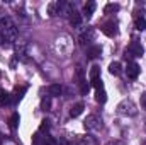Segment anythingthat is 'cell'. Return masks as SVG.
I'll use <instances>...</instances> for the list:
<instances>
[{
	"label": "cell",
	"instance_id": "cell-3",
	"mask_svg": "<svg viewBox=\"0 0 146 145\" xmlns=\"http://www.w3.org/2000/svg\"><path fill=\"white\" fill-rule=\"evenodd\" d=\"M143 53H145V48L141 46V43H138V41L134 39V41L129 44V48L126 50V55H124V56H126V58H127V56H143Z\"/></svg>",
	"mask_w": 146,
	"mask_h": 145
},
{
	"label": "cell",
	"instance_id": "cell-8",
	"mask_svg": "<svg viewBox=\"0 0 146 145\" xmlns=\"http://www.w3.org/2000/svg\"><path fill=\"white\" fill-rule=\"evenodd\" d=\"M95 7H97V5H95V2H87V3H85V7H83V15H85L87 19H90V17H92V14L95 12Z\"/></svg>",
	"mask_w": 146,
	"mask_h": 145
},
{
	"label": "cell",
	"instance_id": "cell-13",
	"mask_svg": "<svg viewBox=\"0 0 146 145\" xmlns=\"http://www.w3.org/2000/svg\"><path fill=\"white\" fill-rule=\"evenodd\" d=\"M95 101H97L99 104H104V103L107 101V94H106L104 89H99V91L95 92Z\"/></svg>",
	"mask_w": 146,
	"mask_h": 145
},
{
	"label": "cell",
	"instance_id": "cell-2",
	"mask_svg": "<svg viewBox=\"0 0 146 145\" xmlns=\"http://www.w3.org/2000/svg\"><path fill=\"white\" fill-rule=\"evenodd\" d=\"M0 26H2L3 31H5V38H15L17 36V29H15V26L12 24V21H10L9 17L0 19Z\"/></svg>",
	"mask_w": 146,
	"mask_h": 145
},
{
	"label": "cell",
	"instance_id": "cell-5",
	"mask_svg": "<svg viewBox=\"0 0 146 145\" xmlns=\"http://www.w3.org/2000/svg\"><path fill=\"white\" fill-rule=\"evenodd\" d=\"M139 72H141V68H139V65H138V63H134V62L127 63V68H126L127 79H131V80H136V79H138V75H139Z\"/></svg>",
	"mask_w": 146,
	"mask_h": 145
},
{
	"label": "cell",
	"instance_id": "cell-14",
	"mask_svg": "<svg viewBox=\"0 0 146 145\" xmlns=\"http://www.w3.org/2000/svg\"><path fill=\"white\" fill-rule=\"evenodd\" d=\"M19 121H21V116H19V113H14V114L10 116V119H9V126H10L12 130H15V128L19 126Z\"/></svg>",
	"mask_w": 146,
	"mask_h": 145
},
{
	"label": "cell",
	"instance_id": "cell-1",
	"mask_svg": "<svg viewBox=\"0 0 146 145\" xmlns=\"http://www.w3.org/2000/svg\"><path fill=\"white\" fill-rule=\"evenodd\" d=\"M83 126H85V130H100L102 128V118H99L97 114H90V116H87Z\"/></svg>",
	"mask_w": 146,
	"mask_h": 145
},
{
	"label": "cell",
	"instance_id": "cell-24",
	"mask_svg": "<svg viewBox=\"0 0 146 145\" xmlns=\"http://www.w3.org/2000/svg\"><path fill=\"white\" fill-rule=\"evenodd\" d=\"M141 106H145V108H146V92L141 94Z\"/></svg>",
	"mask_w": 146,
	"mask_h": 145
},
{
	"label": "cell",
	"instance_id": "cell-16",
	"mask_svg": "<svg viewBox=\"0 0 146 145\" xmlns=\"http://www.w3.org/2000/svg\"><path fill=\"white\" fill-rule=\"evenodd\" d=\"M134 28H136L138 31H145L146 29V19L145 17H136V21H134Z\"/></svg>",
	"mask_w": 146,
	"mask_h": 145
},
{
	"label": "cell",
	"instance_id": "cell-21",
	"mask_svg": "<svg viewBox=\"0 0 146 145\" xmlns=\"http://www.w3.org/2000/svg\"><path fill=\"white\" fill-rule=\"evenodd\" d=\"M24 92H26V89H24V87H22L21 91H19V89H15V96H14V101H21V97H22V94H24Z\"/></svg>",
	"mask_w": 146,
	"mask_h": 145
},
{
	"label": "cell",
	"instance_id": "cell-7",
	"mask_svg": "<svg viewBox=\"0 0 146 145\" xmlns=\"http://www.w3.org/2000/svg\"><path fill=\"white\" fill-rule=\"evenodd\" d=\"M97 80H100V67L94 65V67L90 68V85H94Z\"/></svg>",
	"mask_w": 146,
	"mask_h": 145
},
{
	"label": "cell",
	"instance_id": "cell-18",
	"mask_svg": "<svg viewBox=\"0 0 146 145\" xmlns=\"http://www.w3.org/2000/svg\"><path fill=\"white\" fill-rule=\"evenodd\" d=\"M119 10V3H107L104 7V12L106 14H112V12H117Z\"/></svg>",
	"mask_w": 146,
	"mask_h": 145
},
{
	"label": "cell",
	"instance_id": "cell-23",
	"mask_svg": "<svg viewBox=\"0 0 146 145\" xmlns=\"http://www.w3.org/2000/svg\"><path fill=\"white\" fill-rule=\"evenodd\" d=\"M33 144H34V145H39V144H41V133H39V132L33 135Z\"/></svg>",
	"mask_w": 146,
	"mask_h": 145
},
{
	"label": "cell",
	"instance_id": "cell-20",
	"mask_svg": "<svg viewBox=\"0 0 146 145\" xmlns=\"http://www.w3.org/2000/svg\"><path fill=\"white\" fill-rule=\"evenodd\" d=\"M48 130H49V121H48V119H44V121L41 123V126H39V133L48 132Z\"/></svg>",
	"mask_w": 146,
	"mask_h": 145
},
{
	"label": "cell",
	"instance_id": "cell-11",
	"mask_svg": "<svg viewBox=\"0 0 146 145\" xmlns=\"http://www.w3.org/2000/svg\"><path fill=\"white\" fill-rule=\"evenodd\" d=\"M61 92H63V87H61L60 84H53V85H49V96H51V97H54V96H61Z\"/></svg>",
	"mask_w": 146,
	"mask_h": 145
},
{
	"label": "cell",
	"instance_id": "cell-22",
	"mask_svg": "<svg viewBox=\"0 0 146 145\" xmlns=\"http://www.w3.org/2000/svg\"><path fill=\"white\" fill-rule=\"evenodd\" d=\"M56 3H49V7H48V10H49V15H56L58 12H56Z\"/></svg>",
	"mask_w": 146,
	"mask_h": 145
},
{
	"label": "cell",
	"instance_id": "cell-17",
	"mask_svg": "<svg viewBox=\"0 0 146 145\" xmlns=\"http://www.w3.org/2000/svg\"><path fill=\"white\" fill-rule=\"evenodd\" d=\"M78 85H80V94H82V96H87V94H88V91H90V87H92V85H90L87 80L80 82Z\"/></svg>",
	"mask_w": 146,
	"mask_h": 145
},
{
	"label": "cell",
	"instance_id": "cell-9",
	"mask_svg": "<svg viewBox=\"0 0 146 145\" xmlns=\"http://www.w3.org/2000/svg\"><path fill=\"white\" fill-rule=\"evenodd\" d=\"M70 24H72V26H75V28H78V26L82 24V15H80L75 9L70 12Z\"/></svg>",
	"mask_w": 146,
	"mask_h": 145
},
{
	"label": "cell",
	"instance_id": "cell-10",
	"mask_svg": "<svg viewBox=\"0 0 146 145\" xmlns=\"http://www.w3.org/2000/svg\"><path fill=\"white\" fill-rule=\"evenodd\" d=\"M83 109H85V104H83V103H78V104H75V106L72 108V111H70V116H72V118L80 116V114L83 113Z\"/></svg>",
	"mask_w": 146,
	"mask_h": 145
},
{
	"label": "cell",
	"instance_id": "cell-4",
	"mask_svg": "<svg viewBox=\"0 0 146 145\" xmlns=\"http://www.w3.org/2000/svg\"><path fill=\"white\" fill-rule=\"evenodd\" d=\"M102 33H104L106 36H109V38L117 36V22H114V21H107V22L102 26Z\"/></svg>",
	"mask_w": 146,
	"mask_h": 145
},
{
	"label": "cell",
	"instance_id": "cell-6",
	"mask_svg": "<svg viewBox=\"0 0 146 145\" xmlns=\"http://www.w3.org/2000/svg\"><path fill=\"white\" fill-rule=\"evenodd\" d=\"M100 55H102V46L100 44H94V46H90L87 50V58L88 60H94V58H97Z\"/></svg>",
	"mask_w": 146,
	"mask_h": 145
},
{
	"label": "cell",
	"instance_id": "cell-19",
	"mask_svg": "<svg viewBox=\"0 0 146 145\" xmlns=\"http://www.w3.org/2000/svg\"><path fill=\"white\" fill-rule=\"evenodd\" d=\"M49 106H51V96H48V97H44V99L41 101V109H42V111H48Z\"/></svg>",
	"mask_w": 146,
	"mask_h": 145
},
{
	"label": "cell",
	"instance_id": "cell-25",
	"mask_svg": "<svg viewBox=\"0 0 146 145\" xmlns=\"http://www.w3.org/2000/svg\"><path fill=\"white\" fill-rule=\"evenodd\" d=\"M5 39H7V38H5V34L0 31V44H3V43H5Z\"/></svg>",
	"mask_w": 146,
	"mask_h": 145
},
{
	"label": "cell",
	"instance_id": "cell-12",
	"mask_svg": "<svg viewBox=\"0 0 146 145\" xmlns=\"http://www.w3.org/2000/svg\"><path fill=\"white\" fill-rule=\"evenodd\" d=\"M122 72V68H121V63L119 62H112L109 65V73L110 75H119V73Z\"/></svg>",
	"mask_w": 146,
	"mask_h": 145
},
{
	"label": "cell",
	"instance_id": "cell-15",
	"mask_svg": "<svg viewBox=\"0 0 146 145\" xmlns=\"http://www.w3.org/2000/svg\"><path fill=\"white\" fill-rule=\"evenodd\" d=\"M9 103H10V94L5 89L0 87V104L3 106V104H9Z\"/></svg>",
	"mask_w": 146,
	"mask_h": 145
}]
</instances>
